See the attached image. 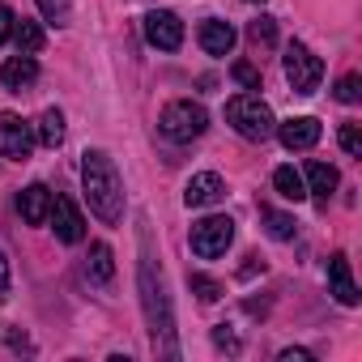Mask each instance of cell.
Returning <instances> with one entry per match:
<instances>
[{"label": "cell", "mask_w": 362, "mask_h": 362, "mask_svg": "<svg viewBox=\"0 0 362 362\" xmlns=\"http://www.w3.org/2000/svg\"><path fill=\"white\" fill-rule=\"evenodd\" d=\"M303 184H307V197H315V201L328 205V197H332L337 184H341V175H337V166H328V162H307Z\"/></svg>", "instance_id": "obj_14"}, {"label": "cell", "mask_w": 362, "mask_h": 362, "mask_svg": "<svg viewBox=\"0 0 362 362\" xmlns=\"http://www.w3.org/2000/svg\"><path fill=\"white\" fill-rule=\"evenodd\" d=\"M18 209H22V218H26L30 226H43L47 214H52V192H47L43 184H30V188L18 197Z\"/></svg>", "instance_id": "obj_16"}, {"label": "cell", "mask_w": 362, "mask_h": 362, "mask_svg": "<svg viewBox=\"0 0 362 362\" xmlns=\"http://www.w3.org/2000/svg\"><path fill=\"white\" fill-rule=\"evenodd\" d=\"M158 128H162V136H166V141L188 145V141H197V136L209 128V111H205L201 103H192V98H175V103H166V107H162Z\"/></svg>", "instance_id": "obj_4"}, {"label": "cell", "mask_w": 362, "mask_h": 362, "mask_svg": "<svg viewBox=\"0 0 362 362\" xmlns=\"http://www.w3.org/2000/svg\"><path fill=\"white\" fill-rule=\"evenodd\" d=\"M247 39H252V47H273L277 43V22L269 13H260L256 22H247Z\"/></svg>", "instance_id": "obj_23"}, {"label": "cell", "mask_w": 362, "mask_h": 362, "mask_svg": "<svg viewBox=\"0 0 362 362\" xmlns=\"http://www.w3.org/2000/svg\"><path fill=\"white\" fill-rule=\"evenodd\" d=\"M226 124L243 141H269L273 128H277V119H273V111H269V103L260 94H235L226 103Z\"/></svg>", "instance_id": "obj_3"}, {"label": "cell", "mask_w": 362, "mask_h": 362, "mask_svg": "<svg viewBox=\"0 0 362 362\" xmlns=\"http://www.w3.org/2000/svg\"><path fill=\"white\" fill-rule=\"evenodd\" d=\"M188 290L201 298V303H218L226 290H222V281L218 277H209V273H188Z\"/></svg>", "instance_id": "obj_22"}, {"label": "cell", "mask_w": 362, "mask_h": 362, "mask_svg": "<svg viewBox=\"0 0 362 362\" xmlns=\"http://www.w3.org/2000/svg\"><path fill=\"white\" fill-rule=\"evenodd\" d=\"M35 149V124H26L13 111H0V153L9 162H26Z\"/></svg>", "instance_id": "obj_7"}, {"label": "cell", "mask_w": 362, "mask_h": 362, "mask_svg": "<svg viewBox=\"0 0 362 362\" xmlns=\"http://www.w3.org/2000/svg\"><path fill=\"white\" fill-rule=\"evenodd\" d=\"M273 188H277V197H286V201H307V184H303V175L294 170V166H277L273 170Z\"/></svg>", "instance_id": "obj_19"}, {"label": "cell", "mask_w": 362, "mask_h": 362, "mask_svg": "<svg viewBox=\"0 0 362 362\" xmlns=\"http://www.w3.org/2000/svg\"><path fill=\"white\" fill-rule=\"evenodd\" d=\"M247 5H260V0H247Z\"/></svg>", "instance_id": "obj_32"}, {"label": "cell", "mask_w": 362, "mask_h": 362, "mask_svg": "<svg viewBox=\"0 0 362 362\" xmlns=\"http://www.w3.org/2000/svg\"><path fill=\"white\" fill-rule=\"evenodd\" d=\"M273 132L281 136L286 149H311V145L320 141V119H315V115H294V119L277 124Z\"/></svg>", "instance_id": "obj_12"}, {"label": "cell", "mask_w": 362, "mask_h": 362, "mask_svg": "<svg viewBox=\"0 0 362 362\" xmlns=\"http://www.w3.org/2000/svg\"><path fill=\"white\" fill-rule=\"evenodd\" d=\"M39 9L52 26H69L73 22V9H69V0H39Z\"/></svg>", "instance_id": "obj_24"}, {"label": "cell", "mask_w": 362, "mask_h": 362, "mask_svg": "<svg viewBox=\"0 0 362 362\" xmlns=\"http://www.w3.org/2000/svg\"><path fill=\"white\" fill-rule=\"evenodd\" d=\"M86 273L94 286H107L115 277V260H111V247L107 243H90V260H86Z\"/></svg>", "instance_id": "obj_18"}, {"label": "cell", "mask_w": 362, "mask_h": 362, "mask_svg": "<svg viewBox=\"0 0 362 362\" xmlns=\"http://www.w3.org/2000/svg\"><path fill=\"white\" fill-rule=\"evenodd\" d=\"M281 362H315L307 349H281Z\"/></svg>", "instance_id": "obj_31"}, {"label": "cell", "mask_w": 362, "mask_h": 362, "mask_svg": "<svg viewBox=\"0 0 362 362\" xmlns=\"http://www.w3.org/2000/svg\"><path fill=\"white\" fill-rule=\"evenodd\" d=\"M47 222L56 226V239H60V243H81V239H86V218H81V209H77L69 197H52Z\"/></svg>", "instance_id": "obj_9"}, {"label": "cell", "mask_w": 362, "mask_h": 362, "mask_svg": "<svg viewBox=\"0 0 362 362\" xmlns=\"http://www.w3.org/2000/svg\"><path fill=\"white\" fill-rule=\"evenodd\" d=\"M39 81V64H35V56H9L5 64H0V86H5L9 94H26L30 86Z\"/></svg>", "instance_id": "obj_11"}, {"label": "cell", "mask_w": 362, "mask_h": 362, "mask_svg": "<svg viewBox=\"0 0 362 362\" xmlns=\"http://www.w3.org/2000/svg\"><path fill=\"white\" fill-rule=\"evenodd\" d=\"M145 39L158 52H179L184 47V22L166 9H153V13H145Z\"/></svg>", "instance_id": "obj_8"}, {"label": "cell", "mask_w": 362, "mask_h": 362, "mask_svg": "<svg viewBox=\"0 0 362 362\" xmlns=\"http://www.w3.org/2000/svg\"><path fill=\"white\" fill-rule=\"evenodd\" d=\"M13 22H18V13L9 5H0V47H5V39L13 35Z\"/></svg>", "instance_id": "obj_30"}, {"label": "cell", "mask_w": 362, "mask_h": 362, "mask_svg": "<svg viewBox=\"0 0 362 362\" xmlns=\"http://www.w3.org/2000/svg\"><path fill=\"white\" fill-rule=\"evenodd\" d=\"M358 98H362V77L358 73H345L337 81V103H358Z\"/></svg>", "instance_id": "obj_25"}, {"label": "cell", "mask_w": 362, "mask_h": 362, "mask_svg": "<svg viewBox=\"0 0 362 362\" xmlns=\"http://www.w3.org/2000/svg\"><path fill=\"white\" fill-rule=\"evenodd\" d=\"M197 39H201V47H205L209 56H230V47H235V30H230V22H218V18L201 22Z\"/></svg>", "instance_id": "obj_15"}, {"label": "cell", "mask_w": 362, "mask_h": 362, "mask_svg": "<svg viewBox=\"0 0 362 362\" xmlns=\"http://www.w3.org/2000/svg\"><path fill=\"white\" fill-rule=\"evenodd\" d=\"M141 307H145V320H149V332H153V349L175 358L179 354V345H175V315H170L166 277H162V264H153L149 239L141 247Z\"/></svg>", "instance_id": "obj_1"}, {"label": "cell", "mask_w": 362, "mask_h": 362, "mask_svg": "<svg viewBox=\"0 0 362 362\" xmlns=\"http://www.w3.org/2000/svg\"><path fill=\"white\" fill-rule=\"evenodd\" d=\"M13 39H18V52H26V56L43 52V43H47L43 26H39V22H30V18H18V22H13Z\"/></svg>", "instance_id": "obj_20"}, {"label": "cell", "mask_w": 362, "mask_h": 362, "mask_svg": "<svg viewBox=\"0 0 362 362\" xmlns=\"http://www.w3.org/2000/svg\"><path fill=\"white\" fill-rule=\"evenodd\" d=\"M188 243H192V252H197L201 260H218V256H226V247L235 243V222H230V218H222V214L201 218V222L192 226Z\"/></svg>", "instance_id": "obj_6"}, {"label": "cell", "mask_w": 362, "mask_h": 362, "mask_svg": "<svg viewBox=\"0 0 362 362\" xmlns=\"http://www.w3.org/2000/svg\"><path fill=\"white\" fill-rule=\"evenodd\" d=\"M230 73H235V81H239L243 90H260V73H256V64H247V60H239V64H235Z\"/></svg>", "instance_id": "obj_27"}, {"label": "cell", "mask_w": 362, "mask_h": 362, "mask_svg": "<svg viewBox=\"0 0 362 362\" xmlns=\"http://www.w3.org/2000/svg\"><path fill=\"white\" fill-rule=\"evenodd\" d=\"M328 286H332V294H337V303H341V307H358V286H354L349 260H345L341 252L328 260Z\"/></svg>", "instance_id": "obj_13"}, {"label": "cell", "mask_w": 362, "mask_h": 362, "mask_svg": "<svg viewBox=\"0 0 362 362\" xmlns=\"http://www.w3.org/2000/svg\"><path fill=\"white\" fill-rule=\"evenodd\" d=\"M260 222H264V226H269V235H273V239H281V243H290V239L298 235V222H294L290 214L269 209V205H260Z\"/></svg>", "instance_id": "obj_21"}, {"label": "cell", "mask_w": 362, "mask_h": 362, "mask_svg": "<svg viewBox=\"0 0 362 362\" xmlns=\"http://www.w3.org/2000/svg\"><path fill=\"white\" fill-rule=\"evenodd\" d=\"M214 345H218V349H230V354H239V337H235L226 324H218V328H214Z\"/></svg>", "instance_id": "obj_29"}, {"label": "cell", "mask_w": 362, "mask_h": 362, "mask_svg": "<svg viewBox=\"0 0 362 362\" xmlns=\"http://www.w3.org/2000/svg\"><path fill=\"white\" fill-rule=\"evenodd\" d=\"M13 294V269H9V252L0 247V298Z\"/></svg>", "instance_id": "obj_28"}, {"label": "cell", "mask_w": 362, "mask_h": 362, "mask_svg": "<svg viewBox=\"0 0 362 362\" xmlns=\"http://www.w3.org/2000/svg\"><path fill=\"white\" fill-rule=\"evenodd\" d=\"M81 188L90 201V214L107 226H115L124 218V184H119V170L103 149H86L81 153Z\"/></svg>", "instance_id": "obj_2"}, {"label": "cell", "mask_w": 362, "mask_h": 362, "mask_svg": "<svg viewBox=\"0 0 362 362\" xmlns=\"http://www.w3.org/2000/svg\"><path fill=\"white\" fill-rule=\"evenodd\" d=\"M341 149H345L349 158L362 153V128H358V124H341Z\"/></svg>", "instance_id": "obj_26"}, {"label": "cell", "mask_w": 362, "mask_h": 362, "mask_svg": "<svg viewBox=\"0 0 362 362\" xmlns=\"http://www.w3.org/2000/svg\"><path fill=\"white\" fill-rule=\"evenodd\" d=\"M35 141L47 145V149H60V145H64V115H60L56 107H47V111L39 115V124H35Z\"/></svg>", "instance_id": "obj_17"}, {"label": "cell", "mask_w": 362, "mask_h": 362, "mask_svg": "<svg viewBox=\"0 0 362 362\" xmlns=\"http://www.w3.org/2000/svg\"><path fill=\"white\" fill-rule=\"evenodd\" d=\"M286 81L294 86V94H315L324 81V60L307 47V43H286Z\"/></svg>", "instance_id": "obj_5"}, {"label": "cell", "mask_w": 362, "mask_h": 362, "mask_svg": "<svg viewBox=\"0 0 362 362\" xmlns=\"http://www.w3.org/2000/svg\"><path fill=\"white\" fill-rule=\"evenodd\" d=\"M222 197H226V184H222V175H214V170L192 175V179H188V188H184L188 209H209V205H218Z\"/></svg>", "instance_id": "obj_10"}]
</instances>
